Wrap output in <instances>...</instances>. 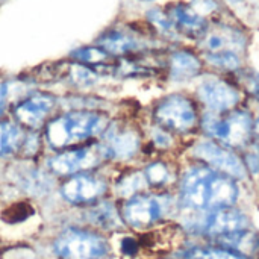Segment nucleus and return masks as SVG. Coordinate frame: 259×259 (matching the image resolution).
<instances>
[{
	"mask_svg": "<svg viewBox=\"0 0 259 259\" xmlns=\"http://www.w3.org/2000/svg\"><path fill=\"white\" fill-rule=\"evenodd\" d=\"M240 190L237 181L208 165L190 167L181 181L179 200L187 209L215 211L234 206L238 200Z\"/></svg>",
	"mask_w": 259,
	"mask_h": 259,
	"instance_id": "1",
	"label": "nucleus"
},
{
	"mask_svg": "<svg viewBox=\"0 0 259 259\" xmlns=\"http://www.w3.org/2000/svg\"><path fill=\"white\" fill-rule=\"evenodd\" d=\"M247 35L243 29L229 23L209 24L199 39L202 58L222 71H238L247 50Z\"/></svg>",
	"mask_w": 259,
	"mask_h": 259,
	"instance_id": "2",
	"label": "nucleus"
},
{
	"mask_svg": "<svg viewBox=\"0 0 259 259\" xmlns=\"http://www.w3.org/2000/svg\"><path fill=\"white\" fill-rule=\"evenodd\" d=\"M108 118L100 112L73 111L52 120L46 127V140L53 149H64L105 132Z\"/></svg>",
	"mask_w": 259,
	"mask_h": 259,
	"instance_id": "3",
	"label": "nucleus"
},
{
	"mask_svg": "<svg viewBox=\"0 0 259 259\" xmlns=\"http://www.w3.org/2000/svg\"><path fill=\"white\" fill-rule=\"evenodd\" d=\"M202 126L214 141L229 149L247 146L255 132V120L244 109L225 112L208 111L202 118Z\"/></svg>",
	"mask_w": 259,
	"mask_h": 259,
	"instance_id": "4",
	"label": "nucleus"
},
{
	"mask_svg": "<svg viewBox=\"0 0 259 259\" xmlns=\"http://www.w3.org/2000/svg\"><path fill=\"white\" fill-rule=\"evenodd\" d=\"M53 249L61 259H112V249L106 238L76 228L62 231Z\"/></svg>",
	"mask_w": 259,
	"mask_h": 259,
	"instance_id": "5",
	"label": "nucleus"
},
{
	"mask_svg": "<svg viewBox=\"0 0 259 259\" xmlns=\"http://www.w3.org/2000/svg\"><path fill=\"white\" fill-rule=\"evenodd\" d=\"M155 121L167 132L188 134L199 121L197 109L191 99L182 94H171L164 97L153 111Z\"/></svg>",
	"mask_w": 259,
	"mask_h": 259,
	"instance_id": "6",
	"label": "nucleus"
},
{
	"mask_svg": "<svg viewBox=\"0 0 259 259\" xmlns=\"http://www.w3.org/2000/svg\"><path fill=\"white\" fill-rule=\"evenodd\" d=\"M193 155L200 159L205 165L222 171L231 178L244 179L247 176V170L244 167L243 159L234 153L229 147L219 144L214 140H202L193 147Z\"/></svg>",
	"mask_w": 259,
	"mask_h": 259,
	"instance_id": "7",
	"label": "nucleus"
},
{
	"mask_svg": "<svg viewBox=\"0 0 259 259\" xmlns=\"http://www.w3.org/2000/svg\"><path fill=\"white\" fill-rule=\"evenodd\" d=\"M197 96L200 102L212 112L231 111L241 100L240 90L231 82L217 76L203 79L197 88Z\"/></svg>",
	"mask_w": 259,
	"mask_h": 259,
	"instance_id": "8",
	"label": "nucleus"
},
{
	"mask_svg": "<svg viewBox=\"0 0 259 259\" xmlns=\"http://www.w3.org/2000/svg\"><path fill=\"white\" fill-rule=\"evenodd\" d=\"M108 158L102 144H93L76 150H68L53 156L47 165L56 175H73L82 170L93 168Z\"/></svg>",
	"mask_w": 259,
	"mask_h": 259,
	"instance_id": "9",
	"label": "nucleus"
},
{
	"mask_svg": "<svg viewBox=\"0 0 259 259\" xmlns=\"http://www.w3.org/2000/svg\"><path fill=\"white\" fill-rule=\"evenodd\" d=\"M162 215V203L149 194H135L123 206V219L134 229H146Z\"/></svg>",
	"mask_w": 259,
	"mask_h": 259,
	"instance_id": "10",
	"label": "nucleus"
},
{
	"mask_svg": "<svg viewBox=\"0 0 259 259\" xmlns=\"http://www.w3.org/2000/svg\"><path fill=\"white\" fill-rule=\"evenodd\" d=\"M106 191V182L97 176L77 175L64 182L61 196L73 205H85L99 200Z\"/></svg>",
	"mask_w": 259,
	"mask_h": 259,
	"instance_id": "11",
	"label": "nucleus"
},
{
	"mask_svg": "<svg viewBox=\"0 0 259 259\" xmlns=\"http://www.w3.org/2000/svg\"><path fill=\"white\" fill-rule=\"evenodd\" d=\"M244 229H249V220L234 206L211 211L203 222V232L215 240Z\"/></svg>",
	"mask_w": 259,
	"mask_h": 259,
	"instance_id": "12",
	"label": "nucleus"
},
{
	"mask_svg": "<svg viewBox=\"0 0 259 259\" xmlns=\"http://www.w3.org/2000/svg\"><path fill=\"white\" fill-rule=\"evenodd\" d=\"M167 15L176 30L191 39H200L208 30V20L188 3H175L167 9Z\"/></svg>",
	"mask_w": 259,
	"mask_h": 259,
	"instance_id": "13",
	"label": "nucleus"
},
{
	"mask_svg": "<svg viewBox=\"0 0 259 259\" xmlns=\"http://www.w3.org/2000/svg\"><path fill=\"white\" fill-rule=\"evenodd\" d=\"M140 134L126 124H114L105 134L103 149L108 156L126 159L134 156L140 149Z\"/></svg>",
	"mask_w": 259,
	"mask_h": 259,
	"instance_id": "14",
	"label": "nucleus"
},
{
	"mask_svg": "<svg viewBox=\"0 0 259 259\" xmlns=\"http://www.w3.org/2000/svg\"><path fill=\"white\" fill-rule=\"evenodd\" d=\"M55 105L56 99L53 96L38 93L18 103L14 109V115L21 124L27 127H38L52 112Z\"/></svg>",
	"mask_w": 259,
	"mask_h": 259,
	"instance_id": "15",
	"label": "nucleus"
},
{
	"mask_svg": "<svg viewBox=\"0 0 259 259\" xmlns=\"http://www.w3.org/2000/svg\"><path fill=\"white\" fill-rule=\"evenodd\" d=\"M203 68L202 58L191 50H176L168 59L170 77L175 82H187L200 74Z\"/></svg>",
	"mask_w": 259,
	"mask_h": 259,
	"instance_id": "16",
	"label": "nucleus"
},
{
	"mask_svg": "<svg viewBox=\"0 0 259 259\" xmlns=\"http://www.w3.org/2000/svg\"><path fill=\"white\" fill-rule=\"evenodd\" d=\"M100 49H103L111 56H123L131 55L143 49V42L140 38L132 33H126L123 30H109L97 39Z\"/></svg>",
	"mask_w": 259,
	"mask_h": 259,
	"instance_id": "17",
	"label": "nucleus"
},
{
	"mask_svg": "<svg viewBox=\"0 0 259 259\" xmlns=\"http://www.w3.org/2000/svg\"><path fill=\"white\" fill-rule=\"evenodd\" d=\"M217 241L222 247L231 249L246 259L259 256V237L249 229L220 237Z\"/></svg>",
	"mask_w": 259,
	"mask_h": 259,
	"instance_id": "18",
	"label": "nucleus"
},
{
	"mask_svg": "<svg viewBox=\"0 0 259 259\" xmlns=\"http://www.w3.org/2000/svg\"><path fill=\"white\" fill-rule=\"evenodd\" d=\"M24 143V135L20 126L15 123L0 124V156H8L15 153Z\"/></svg>",
	"mask_w": 259,
	"mask_h": 259,
	"instance_id": "19",
	"label": "nucleus"
},
{
	"mask_svg": "<svg viewBox=\"0 0 259 259\" xmlns=\"http://www.w3.org/2000/svg\"><path fill=\"white\" fill-rule=\"evenodd\" d=\"M71 58L76 59L79 64H83L87 67H99V68H109L112 65H109L112 56L109 53H106L103 49L100 47H82L77 49L74 52H71Z\"/></svg>",
	"mask_w": 259,
	"mask_h": 259,
	"instance_id": "20",
	"label": "nucleus"
},
{
	"mask_svg": "<svg viewBox=\"0 0 259 259\" xmlns=\"http://www.w3.org/2000/svg\"><path fill=\"white\" fill-rule=\"evenodd\" d=\"M182 259H246L240 253L226 249V247H212V246H200L191 247L182 253Z\"/></svg>",
	"mask_w": 259,
	"mask_h": 259,
	"instance_id": "21",
	"label": "nucleus"
},
{
	"mask_svg": "<svg viewBox=\"0 0 259 259\" xmlns=\"http://www.w3.org/2000/svg\"><path fill=\"white\" fill-rule=\"evenodd\" d=\"M90 217L94 225H99L105 229H114L120 226V217L112 203H100L99 206L91 209Z\"/></svg>",
	"mask_w": 259,
	"mask_h": 259,
	"instance_id": "22",
	"label": "nucleus"
},
{
	"mask_svg": "<svg viewBox=\"0 0 259 259\" xmlns=\"http://www.w3.org/2000/svg\"><path fill=\"white\" fill-rule=\"evenodd\" d=\"M144 179L147 185L152 187H164L171 181V170L164 162H152L144 168Z\"/></svg>",
	"mask_w": 259,
	"mask_h": 259,
	"instance_id": "23",
	"label": "nucleus"
},
{
	"mask_svg": "<svg viewBox=\"0 0 259 259\" xmlns=\"http://www.w3.org/2000/svg\"><path fill=\"white\" fill-rule=\"evenodd\" d=\"M147 20L162 35H165V36H175L176 35V30H175V27H173V24H171V21H170V18H168L165 11L158 9V8L150 9L147 12Z\"/></svg>",
	"mask_w": 259,
	"mask_h": 259,
	"instance_id": "24",
	"label": "nucleus"
},
{
	"mask_svg": "<svg viewBox=\"0 0 259 259\" xmlns=\"http://www.w3.org/2000/svg\"><path fill=\"white\" fill-rule=\"evenodd\" d=\"M70 77L71 80L79 87H91L97 82V71L83 65V64H74L70 68Z\"/></svg>",
	"mask_w": 259,
	"mask_h": 259,
	"instance_id": "25",
	"label": "nucleus"
},
{
	"mask_svg": "<svg viewBox=\"0 0 259 259\" xmlns=\"http://www.w3.org/2000/svg\"><path fill=\"white\" fill-rule=\"evenodd\" d=\"M146 185L143 173H131L118 182V190L123 196H135Z\"/></svg>",
	"mask_w": 259,
	"mask_h": 259,
	"instance_id": "26",
	"label": "nucleus"
},
{
	"mask_svg": "<svg viewBox=\"0 0 259 259\" xmlns=\"http://www.w3.org/2000/svg\"><path fill=\"white\" fill-rule=\"evenodd\" d=\"M240 73V82L241 85L250 93L253 94L256 99H259V73L255 70H246V71H241L238 70Z\"/></svg>",
	"mask_w": 259,
	"mask_h": 259,
	"instance_id": "27",
	"label": "nucleus"
},
{
	"mask_svg": "<svg viewBox=\"0 0 259 259\" xmlns=\"http://www.w3.org/2000/svg\"><path fill=\"white\" fill-rule=\"evenodd\" d=\"M244 167L249 173L259 175V143L247 144L246 150V159H243Z\"/></svg>",
	"mask_w": 259,
	"mask_h": 259,
	"instance_id": "28",
	"label": "nucleus"
},
{
	"mask_svg": "<svg viewBox=\"0 0 259 259\" xmlns=\"http://www.w3.org/2000/svg\"><path fill=\"white\" fill-rule=\"evenodd\" d=\"M153 143L159 149H168L173 144V140H171V137H170V134L167 131L159 127V129L153 131Z\"/></svg>",
	"mask_w": 259,
	"mask_h": 259,
	"instance_id": "29",
	"label": "nucleus"
},
{
	"mask_svg": "<svg viewBox=\"0 0 259 259\" xmlns=\"http://www.w3.org/2000/svg\"><path fill=\"white\" fill-rule=\"evenodd\" d=\"M6 100H8V87L5 83H0V115L6 106Z\"/></svg>",
	"mask_w": 259,
	"mask_h": 259,
	"instance_id": "30",
	"label": "nucleus"
},
{
	"mask_svg": "<svg viewBox=\"0 0 259 259\" xmlns=\"http://www.w3.org/2000/svg\"><path fill=\"white\" fill-rule=\"evenodd\" d=\"M255 134L258 135V138H259V117L255 120Z\"/></svg>",
	"mask_w": 259,
	"mask_h": 259,
	"instance_id": "31",
	"label": "nucleus"
},
{
	"mask_svg": "<svg viewBox=\"0 0 259 259\" xmlns=\"http://www.w3.org/2000/svg\"><path fill=\"white\" fill-rule=\"evenodd\" d=\"M229 3H238V2H243V0H228Z\"/></svg>",
	"mask_w": 259,
	"mask_h": 259,
	"instance_id": "32",
	"label": "nucleus"
},
{
	"mask_svg": "<svg viewBox=\"0 0 259 259\" xmlns=\"http://www.w3.org/2000/svg\"><path fill=\"white\" fill-rule=\"evenodd\" d=\"M146 2H149V0H146Z\"/></svg>",
	"mask_w": 259,
	"mask_h": 259,
	"instance_id": "33",
	"label": "nucleus"
}]
</instances>
